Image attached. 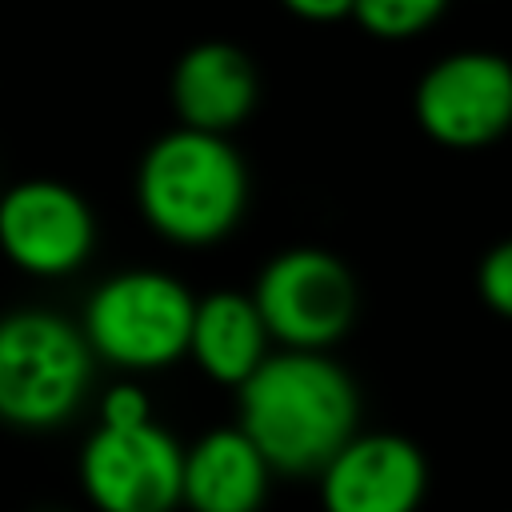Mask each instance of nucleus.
Wrapping results in <instances>:
<instances>
[{"instance_id": "obj_1", "label": "nucleus", "mask_w": 512, "mask_h": 512, "mask_svg": "<svg viewBox=\"0 0 512 512\" xmlns=\"http://www.w3.org/2000/svg\"><path fill=\"white\" fill-rule=\"evenodd\" d=\"M360 396L352 376L324 352L268 356L240 384V432L272 472L320 476L356 436Z\"/></svg>"}, {"instance_id": "obj_15", "label": "nucleus", "mask_w": 512, "mask_h": 512, "mask_svg": "<svg viewBox=\"0 0 512 512\" xmlns=\"http://www.w3.org/2000/svg\"><path fill=\"white\" fill-rule=\"evenodd\" d=\"M148 396L136 384H116L100 400V428H140L148 424Z\"/></svg>"}, {"instance_id": "obj_16", "label": "nucleus", "mask_w": 512, "mask_h": 512, "mask_svg": "<svg viewBox=\"0 0 512 512\" xmlns=\"http://www.w3.org/2000/svg\"><path fill=\"white\" fill-rule=\"evenodd\" d=\"M292 16L312 20V24H328V20H344L352 16V0H280Z\"/></svg>"}, {"instance_id": "obj_6", "label": "nucleus", "mask_w": 512, "mask_h": 512, "mask_svg": "<svg viewBox=\"0 0 512 512\" xmlns=\"http://www.w3.org/2000/svg\"><path fill=\"white\" fill-rule=\"evenodd\" d=\"M416 124L444 148H484L512 128V60L488 48L440 56L412 92Z\"/></svg>"}, {"instance_id": "obj_4", "label": "nucleus", "mask_w": 512, "mask_h": 512, "mask_svg": "<svg viewBox=\"0 0 512 512\" xmlns=\"http://www.w3.org/2000/svg\"><path fill=\"white\" fill-rule=\"evenodd\" d=\"M192 292L152 268L108 276L84 308V340L108 364L148 372L180 360L192 340Z\"/></svg>"}, {"instance_id": "obj_9", "label": "nucleus", "mask_w": 512, "mask_h": 512, "mask_svg": "<svg viewBox=\"0 0 512 512\" xmlns=\"http://www.w3.org/2000/svg\"><path fill=\"white\" fill-rule=\"evenodd\" d=\"M424 488V452L400 432L352 436L320 472L324 512H416Z\"/></svg>"}, {"instance_id": "obj_7", "label": "nucleus", "mask_w": 512, "mask_h": 512, "mask_svg": "<svg viewBox=\"0 0 512 512\" xmlns=\"http://www.w3.org/2000/svg\"><path fill=\"white\" fill-rule=\"evenodd\" d=\"M184 452L160 424L96 428L80 452V488L96 512H172Z\"/></svg>"}, {"instance_id": "obj_10", "label": "nucleus", "mask_w": 512, "mask_h": 512, "mask_svg": "<svg viewBox=\"0 0 512 512\" xmlns=\"http://www.w3.org/2000/svg\"><path fill=\"white\" fill-rule=\"evenodd\" d=\"M260 96L256 64L244 48L224 40L192 44L172 72V104L184 128L224 136L236 128Z\"/></svg>"}, {"instance_id": "obj_14", "label": "nucleus", "mask_w": 512, "mask_h": 512, "mask_svg": "<svg viewBox=\"0 0 512 512\" xmlns=\"http://www.w3.org/2000/svg\"><path fill=\"white\" fill-rule=\"evenodd\" d=\"M476 292H480V300H484L496 316L512 320V236L500 240V244H492V248L480 256Z\"/></svg>"}, {"instance_id": "obj_12", "label": "nucleus", "mask_w": 512, "mask_h": 512, "mask_svg": "<svg viewBox=\"0 0 512 512\" xmlns=\"http://www.w3.org/2000/svg\"><path fill=\"white\" fill-rule=\"evenodd\" d=\"M188 352L208 380L240 388L268 360V328H264L252 296L212 292V296L196 300Z\"/></svg>"}, {"instance_id": "obj_13", "label": "nucleus", "mask_w": 512, "mask_h": 512, "mask_svg": "<svg viewBox=\"0 0 512 512\" xmlns=\"http://www.w3.org/2000/svg\"><path fill=\"white\" fill-rule=\"evenodd\" d=\"M448 0H352L356 24L376 40H412L440 20Z\"/></svg>"}, {"instance_id": "obj_2", "label": "nucleus", "mask_w": 512, "mask_h": 512, "mask_svg": "<svg viewBox=\"0 0 512 512\" xmlns=\"http://www.w3.org/2000/svg\"><path fill=\"white\" fill-rule=\"evenodd\" d=\"M136 200L164 240L196 248L236 228L248 200V172L224 136L176 128L144 152Z\"/></svg>"}, {"instance_id": "obj_11", "label": "nucleus", "mask_w": 512, "mask_h": 512, "mask_svg": "<svg viewBox=\"0 0 512 512\" xmlns=\"http://www.w3.org/2000/svg\"><path fill=\"white\" fill-rule=\"evenodd\" d=\"M268 464L240 428H212L184 452L180 504L192 512H260Z\"/></svg>"}, {"instance_id": "obj_8", "label": "nucleus", "mask_w": 512, "mask_h": 512, "mask_svg": "<svg viewBox=\"0 0 512 512\" xmlns=\"http://www.w3.org/2000/svg\"><path fill=\"white\" fill-rule=\"evenodd\" d=\"M96 244L84 196L60 180H20L0 196V248L28 276L76 272Z\"/></svg>"}, {"instance_id": "obj_3", "label": "nucleus", "mask_w": 512, "mask_h": 512, "mask_svg": "<svg viewBox=\"0 0 512 512\" xmlns=\"http://www.w3.org/2000/svg\"><path fill=\"white\" fill-rule=\"evenodd\" d=\"M92 376V348L56 312L24 308L0 320V420L12 428H56L68 420Z\"/></svg>"}, {"instance_id": "obj_5", "label": "nucleus", "mask_w": 512, "mask_h": 512, "mask_svg": "<svg viewBox=\"0 0 512 512\" xmlns=\"http://www.w3.org/2000/svg\"><path fill=\"white\" fill-rule=\"evenodd\" d=\"M252 304L268 336L292 352H324L356 320V280L324 248H288L264 264Z\"/></svg>"}]
</instances>
